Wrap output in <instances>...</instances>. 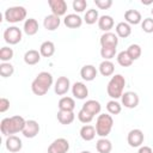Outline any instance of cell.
Segmentation results:
<instances>
[{
	"mask_svg": "<svg viewBox=\"0 0 153 153\" xmlns=\"http://www.w3.org/2000/svg\"><path fill=\"white\" fill-rule=\"evenodd\" d=\"M25 123H26V121L24 120V117H22L19 115H16L12 117H6L0 123V130H1L2 135L11 136L19 131H23Z\"/></svg>",
	"mask_w": 153,
	"mask_h": 153,
	"instance_id": "1",
	"label": "cell"
},
{
	"mask_svg": "<svg viewBox=\"0 0 153 153\" xmlns=\"http://www.w3.org/2000/svg\"><path fill=\"white\" fill-rule=\"evenodd\" d=\"M54 80L49 72H41L31 82V90L36 96H44L51 87Z\"/></svg>",
	"mask_w": 153,
	"mask_h": 153,
	"instance_id": "2",
	"label": "cell"
},
{
	"mask_svg": "<svg viewBox=\"0 0 153 153\" xmlns=\"http://www.w3.org/2000/svg\"><path fill=\"white\" fill-rule=\"evenodd\" d=\"M126 86V79L122 74H115L111 76V79L108 82L106 92L112 99H118L123 94V90Z\"/></svg>",
	"mask_w": 153,
	"mask_h": 153,
	"instance_id": "3",
	"label": "cell"
},
{
	"mask_svg": "<svg viewBox=\"0 0 153 153\" xmlns=\"http://www.w3.org/2000/svg\"><path fill=\"white\" fill-rule=\"evenodd\" d=\"M114 127V120L111 117V115H108V114H100L98 117H97V121H96V133L97 135H99L100 137H106L111 129Z\"/></svg>",
	"mask_w": 153,
	"mask_h": 153,
	"instance_id": "4",
	"label": "cell"
},
{
	"mask_svg": "<svg viewBox=\"0 0 153 153\" xmlns=\"http://www.w3.org/2000/svg\"><path fill=\"white\" fill-rule=\"evenodd\" d=\"M5 20L8 23H19L26 18V10L23 6H12L5 11Z\"/></svg>",
	"mask_w": 153,
	"mask_h": 153,
	"instance_id": "5",
	"label": "cell"
},
{
	"mask_svg": "<svg viewBox=\"0 0 153 153\" xmlns=\"http://www.w3.org/2000/svg\"><path fill=\"white\" fill-rule=\"evenodd\" d=\"M23 37V32L19 27L17 26H10L4 31V39L6 43L8 44H17L22 41Z\"/></svg>",
	"mask_w": 153,
	"mask_h": 153,
	"instance_id": "6",
	"label": "cell"
},
{
	"mask_svg": "<svg viewBox=\"0 0 153 153\" xmlns=\"http://www.w3.org/2000/svg\"><path fill=\"white\" fill-rule=\"evenodd\" d=\"M68 151H69V142L65 137H59L54 140L48 147V153H67Z\"/></svg>",
	"mask_w": 153,
	"mask_h": 153,
	"instance_id": "7",
	"label": "cell"
},
{
	"mask_svg": "<svg viewBox=\"0 0 153 153\" xmlns=\"http://www.w3.org/2000/svg\"><path fill=\"white\" fill-rule=\"evenodd\" d=\"M143 140H145V135L140 129H131L128 133L127 141L130 147H140L143 143Z\"/></svg>",
	"mask_w": 153,
	"mask_h": 153,
	"instance_id": "8",
	"label": "cell"
},
{
	"mask_svg": "<svg viewBox=\"0 0 153 153\" xmlns=\"http://www.w3.org/2000/svg\"><path fill=\"white\" fill-rule=\"evenodd\" d=\"M48 5L51 10V14H55L57 17L65 16L67 12V2L65 0H49Z\"/></svg>",
	"mask_w": 153,
	"mask_h": 153,
	"instance_id": "9",
	"label": "cell"
},
{
	"mask_svg": "<svg viewBox=\"0 0 153 153\" xmlns=\"http://www.w3.org/2000/svg\"><path fill=\"white\" fill-rule=\"evenodd\" d=\"M71 88V81L67 76H59L54 85V91L57 96L66 94Z\"/></svg>",
	"mask_w": 153,
	"mask_h": 153,
	"instance_id": "10",
	"label": "cell"
},
{
	"mask_svg": "<svg viewBox=\"0 0 153 153\" xmlns=\"http://www.w3.org/2000/svg\"><path fill=\"white\" fill-rule=\"evenodd\" d=\"M122 99V105H124V108H128V109H134L139 105V96L133 92V91H128V92H124L121 97Z\"/></svg>",
	"mask_w": 153,
	"mask_h": 153,
	"instance_id": "11",
	"label": "cell"
},
{
	"mask_svg": "<svg viewBox=\"0 0 153 153\" xmlns=\"http://www.w3.org/2000/svg\"><path fill=\"white\" fill-rule=\"evenodd\" d=\"M22 133H23V135H24L25 137H27V139L35 137V136L39 133V124H38V122H36L35 120H29V121H26L25 127H24V129H23Z\"/></svg>",
	"mask_w": 153,
	"mask_h": 153,
	"instance_id": "12",
	"label": "cell"
},
{
	"mask_svg": "<svg viewBox=\"0 0 153 153\" xmlns=\"http://www.w3.org/2000/svg\"><path fill=\"white\" fill-rule=\"evenodd\" d=\"M72 93L76 99H85L88 96V88L84 82L76 81L72 86Z\"/></svg>",
	"mask_w": 153,
	"mask_h": 153,
	"instance_id": "13",
	"label": "cell"
},
{
	"mask_svg": "<svg viewBox=\"0 0 153 153\" xmlns=\"http://www.w3.org/2000/svg\"><path fill=\"white\" fill-rule=\"evenodd\" d=\"M6 148H7V151H10V152H12V153H16V152H19L20 149H22V147H23V142H22V140L18 137V136H16V135H11V136H7V139H6Z\"/></svg>",
	"mask_w": 153,
	"mask_h": 153,
	"instance_id": "14",
	"label": "cell"
},
{
	"mask_svg": "<svg viewBox=\"0 0 153 153\" xmlns=\"http://www.w3.org/2000/svg\"><path fill=\"white\" fill-rule=\"evenodd\" d=\"M63 24L69 29H78L82 25V19L80 16H78L75 13H69L65 17Z\"/></svg>",
	"mask_w": 153,
	"mask_h": 153,
	"instance_id": "15",
	"label": "cell"
},
{
	"mask_svg": "<svg viewBox=\"0 0 153 153\" xmlns=\"http://www.w3.org/2000/svg\"><path fill=\"white\" fill-rule=\"evenodd\" d=\"M100 45L102 47H117L118 44V37L117 35L112 33V32H104L102 36H100Z\"/></svg>",
	"mask_w": 153,
	"mask_h": 153,
	"instance_id": "16",
	"label": "cell"
},
{
	"mask_svg": "<svg viewBox=\"0 0 153 153\" xmlns=\"http://www.w3.org/2000/svg\"><path fill=\"white\" fill-rule=\"evenodd\" d=\"M61 24V19L60 17L55 16V14H49V16H45L44 20H43V26L44 29H47L48 31H54L56 30Z\"/></svg>",
	"mask_w": 153,
	"mask_h": 153,
	"instance_id": "17",
	"label": "cell"
},
{
	"mask_svg": "<svg viewBox=\"0 0 153 153\" xmlns=\"http://www.w3.org/2000/svg\"><path fill=\"white\" fill-rule=\"evenodd\" d=\"M97 73H98V71H97L96 67L92 66V65H85V66L80 69V76H81L84 80H86V81H92V80H94L96 76H97Z\"/></svg>",
	"mask_w": 153,
	"mask_h": 153,
	"instance_id": "18",
	"label": "cell"
},
{
	"mask_svg": "<svg viewBox=\"0 0 153 153\" xmlns=\"http://www.w3.org/2000/svg\"><path fill=\"white\" fill-rule=\"evenodd\" d=\"M81 109L86 110V111L90 112L92 116H94V115H98V114L100 112V110H102V105H100V103H99L98 100L90 99V100H86V102L82 104Z\"/></svg>",
	"mask_w": 153,
	"mask_h": 153,
	"instance_id": "19",
	"label": "cell"
},
{
	"mask_svg": "<svg viewBox=\"0 0 153 153\" xmlns=\"http://www.w3.org/2000/svg\"><path fill=\"white\" fill-rule=\"evenodd\" d=\"M41 61V53L35 49H30L24 54V62L29 66H33Z\"/></svg>",
	"mask_w": 153,
	"mask_h": 153,
	"instance_id": "20",
	"label": "cell"
},
{
	"mask_svg": "<svg viewBox=\"0 0 153 153\" xmlns=\"http://www.w3.org/2000/svg\"><path fill=\"white\" fill-rule=\"evenodd\" d=\"M124 19L126 23H128L129 25H137L139 23H141V13L136 10H127L124 13Z\"/></svg>",
	"mask_w": 153,
	"mask_h": 153,
	"instance_id": "21",
	"label": "cell"
},
{
	"mask_svg": "<svg viewBox=\"0 0 153 153\" xmlns=\"http://www.w3.org/2000/svg\"><path fill=\"white\" fill-rule=\"evenodd\" d=\"M98 27L102 31L110 32V30L114 27V19H112V17L108 16V14H104V16L99 17V19H98Z\"/></svg>",
	"mask_w": 153,
	"mask_h": 153,
	"instance_id": "22",
	"label": "cell"
},
{
	"mask_svg": "<svg viewBox=\"0 0 153 153\" xmlns=\"http://www.w3.org/2000/svg\"><path fill=\"white\" fill-rule=\"evenodd\" d=\"M23 30L24 32L27 35V36H33L37 33L38 31V23L35 18H29L24 22V26H23Z\"/></svg>",
	"mask_w": 153,
	"mask_h": 153,
	"instance_id": "23",
	"label": "cell"
},
{
	"mask_svg": "<svg viewBox=\"0 0 153 153\" xmlns=\"http://www.w3.org/2000/svg\"><path fill=\"white\" fill-rule=\"evenodd\" d=\"M96 135H97L96 128L93 126H91V124H85L80 129V137L84 141H91V140L94 139Z\"/></svg>",
	"mask_w": 153,
	"mask_h": 153,
	"instance_id": "24",
	"label": "cell"
},
{
	"mask_svg": "<svg viewBox=\"0 0 153 153\" xmlns=\"http://www.w3.org/2000/svg\"><path fill=\"white\" fill-rule=\"evenodd\" d=\"M115 30H116L117 37H121V38H127V37H129L130 33H131V27H130V25H129L128 23H126V22H120V23L116 25Z\"/></svg>",
	"mask_w": 153,
	"mask_h": 153,
	"instance_id": "25",
	"label": "cell"
},
{
	"mask_svg": "<svg viewBox=\"0 0 153 153\" xmlns=\"http://www.w3.org/2000/svg\"><path fill=\"white\" fill-rule=\"evenodd\" d=\"M39 53H41V56L43 57H50L54 55L55 53V44L51 42V41H45L41 44L39 47Z\"/></svg>",
	"mask_w": 153,
	"mask_h": 153,
	"instance_id": "26",
	"label": "cell"
},
{
	"mask_svg": "<svg viewBox=\"0 0 153 153\" xmlns=\"http://www.w3.org/2000/svg\"><path fill=\"white\" fill-rule=\"evenodd\" d=\"M96 149L98 151V153H110L112 149V143L106 137H100L96 142Z\"/></svg>",
	"mask_w": 153,
	"mask_h": 153,
	"instance_id": "27",
	"label": "cell"
},
{
	"mask_svg": "<svg viewBox=\"0 0 153 153\" xmlns=\"http://www.w3.org/2000/svg\"><path fill=\"white\" fill-rule=\"evenodd\" d=\"M56 116H57V121L61 124H65V126L71 124L74 121V118H75V115H74L73 111H62V110H59V112H57Z\"/></svg>",
	"mask_w": 153,
	"mask_h": 153,
	"instance_id": "28",
	"label": "cell"
},
{
	"mask_svg": "<svg viewBox=\"0 0 153 153\" xmlns=\"http://www.w3.org/2000/svg\"><path fill=\"white\" fill-rule=\"evenodd\" d=\"M75 108V102L72 97H62L59 100V110L62 111H73Z\"/></svg>",
	"mask_w": 153,
	"mask_h": 153,
	"instance_id": "29",
	"label": "cell"
},
{
	"mask_svg": "<svg viewBox=\"0 0 153 153\" xmlns=\"http://www.w3.org/2000/svg\"><path fill=\"white\" fill-rule=\"evenodd\" d=\"M99 72L103 76H111L115 72V66L111 61H108V60H104L100 62L99 65Z\"/></svg>",
	"mask_w": 153,
	"mask_h": 153,
	"instance_id": "30",
	"label": "cell"
},
{
	"mask_svg": "<svg viewBox=\"0 0 153 153\" xmlns=\"http://www.w3.org/2000/svg\"><path fill=\"white\" fill-rule=\"evenodd\" d=\"M98 19H99V14H98V11L94 10V8L87 10L86 13H85V16H84V20H85V23L88 24V25L94 24L96 22H98Z\"/></svg>",
	"mask_w": 153,
	"mask_h": 153,
	"instance_id": "31",
	"label": "cell"
},
{
	"mask_svg": "<svg viewBox=\"0 0 153 153\" xmlns=\"http://www.w3.org/2000/svg\"><path fill=\"white\" fill-rule=\"evenodd\" d=\"M117 62L118 65H121L122 67H130L133 65V60L131 57L128 55L127 50H123L121 53L117 54Z\"/></svg>",
	"mask_w": 153,
	"mask_h": 153,
	"instance_id": "32",
	"label": "cell"
},
{
	"mask_svg": "<svg viewBox=\"0 0 153 153\" xmlns=\"http://www.w3.org/2000/svg\"><path fill=\"white\" fill-rule=\"evenodd\" d=\"M127 53H128V55L131 57V60L135 61V60H137V59L141 56L142 50H141V47H140L139 44H130V45L128 47V49H127Z\"/></svg>",
	"mask_w": 153,
	"mask_h": 153,
	"instance_id": "33",
	"label": "cell"
},
{
	"mask_svg": "<svg viewBox=\"0 0 153 153\" xmlns=\"http://www.w3.org/2000/svg\"><path fill=\"white\" fill-rule=\"evenodd\" d=\"M116 55V48L115 47H102L100 48V56L104 60L110 61Z\"/></svg>",
	"mask_w": 153,
	"mask_h": 153,
	"instance_id": "34",
	"label": "cell"
},
{
	"mask_svg": "<svg viewBox=\"0 0 153 153\" xmlns=\"http://www.w3.org/2000/svg\"><path fill=\"white\" fill-rule=\"evenodd\" d=\"M106 110L111 115H118L122 110V105L118 102H116L115 99H112V100H109L106 103Z\"/></svg>",
	"mask_w": 153,
	"mask_h": 153,
	"instance_id": "35",
	"label": "cell"
},
{
	"mask_svg": "<svg viewBox=\"0 0 153 153\" xmlns=\"http://www.w3.org/2000/svg\"><path fill=\"white\" fill-rule=\"evenodd\" d=\"M14 73V67L8 62H2L0 65V75L2 78H8Z\"/></svg>",
	"mask_w": 153,
	"mask_h": 153,
	"instance_id": "36",
	"label": "cell"
},
{
	"mask_svg": "<svg viewBox=\"0 0 153 153\" xmlns=\"http://www.w3.org/2000/svg\"><path fill=\"white\" fill-rule=\"evenodd\" d=\"M13 49L10 47H2L0 49V60L2 62H7L13 57Z\"/></svg>",
	"mask_w": 153,
	"mask_h": 153,
	"instance_id": "37",
	"label": "cell"
},
{
	"mask_svg": "<svg viewBox=\"0 0 153 153\" xmlns=\"http://www.w3.org/2000/svg\"><path fill=\"white\" fill-rule=\"evenodd\" d=\"M93 117H94V116H92L90 112H87V111L84 110V109H80V111L78 112V120H79L81 123H85V124L90 123V122L93 120Z\"/></svg>",
	"mask_w": 153,
	"mask_h": 153,
	"instance_id": "38",
	"label": "cell"
},
{
	"mask_svg": "<svg viewBox=\"0 0 153 153\" xmlns=\"http://www.w3.org/2000/svg\"><path fill=\"white\" fill-rule=\"evenodd\" d=\"M141 27L146 33L153 32V18H145L141 23Z\"/></svg>",
	"mask_w": 153,
	"mask_h": 153,
	"instance_id": "39",
	"label": "cell"
},
{
	"mask_svg": "<svg viewBox=\"0 0 153 153\" xmlns=\"http://www.w3.org/2000/svg\"><path fill=\"white\" fill-rule=\"evenodd\" d=\"M86 7H87V1L86 0H74L73 1V10L78 13L84 12Z\"/></svg>",
	"mask_w": 153,
	"mask_h": 153,
	"instance_id": "40",
	"label": "cell"
},
{
	"mask_svg": "<svg viewBox=\"0 0 153 153\" xmlns=\"http://www.w3.org/2000/svg\"><path fill=\"white\" fill-rule=\"evenodd\" d=\"M94 4L100 10H108V8L111 7L112 1L111 0H94Z\"/></svg>",
	"mask_w": 153,
	"mask_h": 153,
	"instance_id": "41",
	"label": "cell"
},
{
	"mask_svg": "<svg viewBox=\"0 0 153 153\" xmlns=\"http://www.w3.org/2000/svg\"><path fill=\"white\" fill-rule=\"evenodd\" d=\"M10 109V100L7 98H0V112H6Z\"/></svg>",
	"mask_w": 153,
	"mask_h": 153,
	"instance_id": "42",
	"label": "cell"
},
{
	"mask_svg": "<svg viewBox=\"0 0 153 153\" xmlns=\"http://www.w3.org/2000/svg\"><path fill=\"white\" fill-rule=\"evenodd\" d=\"M137 153H153V151L149 146H140Z\"/></svg>",
	"mask_w": 153,
	"mask_h": 153,
	"instance_id": "43",
	"label": "cell"
},
{
	"mask_svg": "<svg viewBox=\"0 0 153 153\" xmlns=\"http://www.w3.org/2000/svg\"><path fill=\"white\" fill-rule=\"evenodd\" d=\"M80 153H91L90 151H82V152H80Z\"/></svg>",
	"mask_w": 153,
	"mask_h": 153,
	"instance_id": "44",
	"label": "cell"
},
{
	"mask_svg": "<svg viewBox=\"0 0 153 153\" xmlns=\"http://www.w3.org/2000/svg\"><path fill=\"white\" fill-rule=\"evenodd\" d=\"M151 13H152V14H153V8H152V11H151Z\"/></svg>",
	"mask_w": 153,
	"mask_h": 153,
	"instance_id": "45",
	"label": "cell"
}]
</instances>
